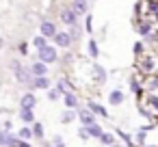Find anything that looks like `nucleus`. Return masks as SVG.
I'll return each mask as SVG.
<instances>
[{"mask_svg":"<svg viewBox=\"0 0 158 147\" xmlns=\"http://www.w3.org/2000/svg\"><path fill=\"white\" fill-rule=\"evenodd\" d=\"M59 56H56V50L52 48V46H44V48H39V61L41 63H54Z\"/></svg>","mask_w":158,"mask_h":147,"instance_id":"nucleus-1","label":"nucleus"},{"mask_svg":"<svg viewBox=\"0 0 158 147\" xmlns=\"http://www.w3.org/2000/svg\"><path fill=\"white\" fill-rule=\"evenodd\" d=\"M11 67H13V71H15V78L20 80V82H31V71L28 69H24L18 61H13L11 63Z\"/></svg>","mask_w":158,"mask_h":147,"instance_id":"nucleus-2","label":"nucleus"},{"mask_svg":"<svg viewBox=\"0 0 158 147\" xmlns=\"http://www.w3.org/2000/svg\"><path fill=\"white\" fill-rule=\"evenodd\" d=\"M39 31H41V37H54L56 35V26L50 22V20H41V26H39Z\"/></svg>","mask_w":158,"mask_h":147,"instance_id":"nucleus-3","label":"nucleus"},{"mask_svg":"<svg viewBox=\"0 0 158 147\" xmlns=\"http://www.w3.org/2000/svg\"><path fill=\"white\" fill-rule=\"evenodd\" d=\"M52 39H54V43H56L59 48H69V43H72V37H69V33H56Z\"/></svg>","mask_w":158,"mask_h":147,"instance_id":"nucleus-4","label":"nucleus"},{"mask_svg":"<svg viewBox=\"0 0 158 147\" xmlns=\"http://www.w3.org/2000/svg\"><path fill=\"white\" fill-rule=\"evenodd\" d=\"M20 106H22V108H28V110H33V108L37 106V97H35L33 93H26V95H22V102H20Z\"/></svg>","mask_w":158,"mask_h":147,"instance_id":"nucleus-5","label":"nucleus"},{"mask_svg":"<svg viewBox=\"0 0 158 147\" xmlns=\"http://www.w3.org/2000/svg\"><path fill=\"white\" fill-rule=\"evenodd\" d=\"M87 9H89V2H87V0H74L72 11H74L76 15H85V13H87Z\"/></svg>","mask_w":158,"mask_h":147,"instance_id":"nucleus-6","label":"nucleus"},{"mask_svg":"<svg viewBox=\"0 0 158 147\" xmlns=\"http://www.w3.org/2000/svg\"><path fill=\"white\" fill-rule=\"evenodd\" d=\"M76 18H78V15H76V13H74L72 9H63V13H61V20H63V22H65L67 26H74V24L78 22Z\"/></svg>","mask_w":158,"mask_h":147,"instance_id":"nucleus-7","label":"nucleus"},{"mask_svg":"<svg viewBox=\"0 0 158 147\" xmlns=\"http://www.w3.org/2000/svg\"><path fill=\"white\" fill-rule=\"evenodd\" d=\"M78 117H80V123H82V125H93V123H95V117H93L91 110H80Z\"/></svg>","mask_w":158,"mask_h":147,"instance_id":"nucleus-8","label":"nucleus"},{"mask_svg":"<svg viewBox=\"0 0 158 147\" xmlns=\"http://www.w3.org/2000/svg\"><path fill=\"white\" fill-rule=\"evenodd\" d=\"M31 74H33V76H46V74H48L46 63H41V61H39V63H35V65L31 67Z\"/></svg>","mask_w":158,"mask_h":147,"instance_id":"nucleus-9","label":"nucleus"},{"mask_svg":"<svg viewBox=\"0 0 158 147\" xmlns=\"http://www.w3.org/2000/svg\"><path fill=\"white\" fill-rule=\"evenodd\" d=\"M48 87H50V82H48L46 76H35V80H33V89H48Z\"/></svg>","mask_w":158,"mask_h":147,"instance_id":"nucleus-10","label":"nucleus"},{"mask_svg":"<svg viewBox=\"0 0 158 147\" xmlns=\"http://www.w3.org/2000/svg\"><path fill=\"white\" fill-rule=\"evenodd\" d=\"M108 100H110V104H113V106H119V104L123 102V93H121L119 89H115V91H110Z\"/></svg>","mask_w":158,"mask_h":147,"instance_id":"nucleus-11","label":"nucleus"},{"mask_svg":"<svg viewBox=\"0 0 158 147\" xmlns=\"http://www.w3.org/2000/svg\"><path fill=\"white\" fill-rule=\"evenodd\" d=\"M93 78H95V82H104V78H106V71H104V67H100V65H93Z\"/></svg>","mask_w":158,"mask_h":147,"instance_id":"nucleus-12","label":"nucleus"},{"mask_svg":"<svg viewBox=\"0 0 158 147\" xmlns=\"http://www.w3.org/2000/svg\"><path fill=\"white\" fill-rule=\"evenodd\" d=\"M65 106H67L69 110H74V108L78 106V100H76L74 93H65Z\"/></svg>","mask_w":158,"mask_h":147,"instance_id":"nucleus-13","label":"nucleus"},{"mask_svg":"<svg viewBox=\"0 0 158 147\" xmlns=\"http://www.w3.org/2000/svg\"><path fill=\"white\" fill-rule=\"evenodd\" d=\"M0 145H7V147H13L15 145V138L9 136L7 132H0Z\"/></svg>","mask_w":158,"mask_h":147,"instance_id":"nucleus-14","label":"nucleus"},{"mask_svg":"<svg viewBox=\"0 0 158 147\" xmlns=\"http://www.w3.org/2000/svg\"><path fill=\"white\" fill-rule=\"evenodd\" d=\"M89 110H91V112H95V115H100V117H108V112H106L100 104H95V102H91V104H89Z\"/></svg>","mask_w":158,"mask_h":147,"instance_id":"nucleus-15","label":"nucleus"},{"mask_svg":"<svg viewBox=\"0 0 158 147\" xmlns=\"http://www.w3.org/2000/svg\"><path fill=\"white\" fill-rule=\"evenodd\" d=\"M20 117H22V121H26V123H33V121H35V115H33V110H28V108H22V110H20Z\"/></svg>","mask_w":158,"mask_h":147,"instance_id":"nucleus-16","label":"nucleus"},{"mask_svg":"<svg viewBox=\"0 0 158 147\" xmlns=\"http://www.w3.org/2000/svg\"><path fill=\"white\" fill-rule=\"evenodd\" d=\"M87 128H89V130H87V134H89V136H98V138L102 136V128H100L98 123H93V125H87Z\"/></svg>","mask_w":158,"mask_h":147,"instance_id":"nucleus-17","label":"nucleus"},{"mask_svg":"<svg viewBox=\"0 0 158 147\" xmlns=\"http://www.w3.org/2000/svg\"><path fill=\"white\" fill-rule=\"evenodd\" d=\"M100 138H102V143H104V145H115V136H113V134L102 132V136H100Z\"/></svg>","mask_w":158,"mask_h":147,"instance_id":"nucleus-18","label":"nucleus"},{"mask_svg":"<svg viewBox=\"0 0 158 147\" xmlns=\"http://www.w3.org/2000/svg\"><path fill=\"white\" fill-rule=\"evenodd\" d=\"M33 43H35V48H37V50H39V48H44V46H48V43H46V37H41V35H39V37H35V41H33Z\"/></svg>","mask_w":158,"mask_h":147,"instance_id":"nucleus-19","label":"nucleus"},{"mask_svg":"<svg viewBox=\"0 0 158 147\" xmlns=\"http://www.w3.org/2000/svg\"><path fill=\"white\" fill-rule=\"evenodd\" d=\"M89 54H91V56H93V59H95V56H98V43H95V41H93V39H91V41H89Z\"/></svg>","mask_w":158,"mask_h":147,"instance_id":"nucleus-20","label":"nucleus"},{"mask_svg":"<svg viewBox=\"0 0 158 147\" xmlns=\"http://www.w3.org/2000/svg\"><path fill=\"white\" fill-rule=\"evenodd\" d=\"M61 119H63V123H69V121H74V119H76V115H74L72 110H67V112H63V117H61Z\"/></svg>","mask_w":158,"mask_h":147,"instance_id":"nucleus-21","label":"nucleus"},{"mask_svg":"<svg viewBox=\"0 0 158 147\" xmlns=\"http://www.w3.org/2000/svg\"><path fill=\"white\" fill-rule=\"evenodd\" d=\"M33 134H35V136H44V128H41V123H35V125H33Z\"/></svg>","mask_w":158,"mask_h":147,"instance_id":"nucleus-22","label":"nucleus"},{"mask_svg":"<svg viewBox=\"0 0 158 147\" xmlns=\"http://www.w3.org/2000/svg\"><path fill=\"white\" fill-rule=\"evenodd\" d=\"M20 136H22V138H31V136H33V130H31V128H22V130H20Z\"/></svg>","mask_w":158,"mask_h":147,"instance_id":"nucleus-23","label":"nucleus"},{"mask_svg":"<svg viewBox=\"0 0 158 147\" xmlns=\"http://www.w3.org/2000/svg\"><path fill=\"white\" fill-rule=\"evenodd\" d=\"M139 33H141V35H147V33H149V26H147V24H141V26H139Z\"/></svg>","mask_w":158,"mask_h":147,"instance_id":"nucleus-24","label":"nucleus"},{"mask_svg":"<svg viewBox=\"0 0 158 147\" xmlns=\"http://www.w3.org/2000/svg\"><path fill=\"white\" fill-rule=\"evenodd\" d=\"M59 97V91H50V100H56Z\"/></svg>","mask_w":158,"mask_h":147,"instance_id":"nucleus-25","label":"nucleus"},{"mask_svg":"<svg viewBox=\"0 0 158 147\" xmlns=\"http://www.w3.org/2000/svg\"><path fill=\"white\" fill-rule=\"evenodd\" d=\"M2 48H5V39H2V37H0V50H2Z\"/></svg>","mask_w":158,"mask_h":147,"instance_id":"nucleus-26","label":"nucleus"},{"mask_svg":"<svg viewBox=\"0 0 158 147\" xmlns=\"http://www.w3.org/2000/svg\"><path fill=\"white\" fill-rule=\"evenodd\" d=\"M0 115H2V110H0Z\"/></svg>","mask_w":158,"mask_h":147,"instance_id":"nucleus-27","label":"nucleus"},{"mask_svg":"<svg viewBox=\"0 0 158 147\" xmlns=\"http://www.w3.org/2000/svg\"><path fill=\"white\" fill-rule=\"evenodd\" d=\"M149 147H154V145H149Z\"/></svg>","mask_w":158,"mask_h":147,"instance_id":"nucleus-28","label":"nucleus"}]
</instances>
